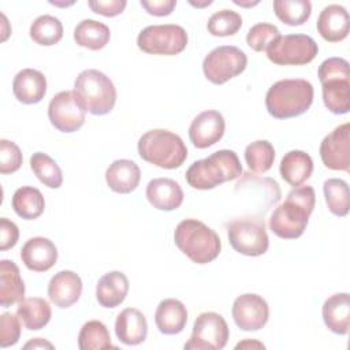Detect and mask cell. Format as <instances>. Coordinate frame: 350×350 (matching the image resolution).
<instances>
[{
    "instance_id": "cell-1",
    "label": "cell",
    "mask_w": 350,
    "mask_h": 350,
    "mask_svg": "<svg viewBox=\"0 0 350 350\" xmlns=\"http://www.w3.org/2000/svg\"><path fill=\"white\" fill-rule=\"evenodd\" d=\"M316 193L312 186H297L288 191L284 202L275 208L269 219L271 231L282 239L299 238L306 230L314 209Z\"/></svg>"
},
{
    "instance_id": "cell-2",
    "label": "cell",
    "mask_w": 350,
    "mask_h": 350,
    "mask_svg": "<svg viewBox=\"0 0 350 350\" xmlns=\"http://www.w3.org/2000/svg\"><path fill=\"white\" fill-rule=\"evenodd\" d=\"M242 175L238 154L230 149H220L211 156L194 161L186 171V182L197 190H211Z\"/></svg>"
},
{
    "instance_id": "cell-3",
    "label": "cell",
    "mask_w": 350,
    "mask_h": 350,
    "mask_svg": "<svg viewBox=\"0 0 350 350\" xmlns=\"http://www.w3.org/2000/svg\"><path fill=\"white\" fill-rule=\"evenodd\" d=\"M313 85L306 79H282L265 94V107L271 116L288 119L305 113L313 103Z\"/></svg>"
},
{
    "instance_id": "cell-4",
    "label": "cell",
    "mask_w": 350,
    "mask_h": 350,
    "mask_svg": "<svg viewBox=\"0 0 350 350\" xmlns=\"http://www.w3.org/2000/svg\"><path fill=\"white\" fill-rule=\"evenodd\" d=\"M178 249L196 264L212 262L221 250V242L215 230L197 219L182 220L175 231Z\"/></svg>"
},
{
    "instance_id": "cell-5",
    "label": "cell",
    "mask_w": 350,
    "mask_h": 350,
    "mask_svg": "<svg viewBox=\"0 0 350 350\" xmlns=\"http://www.w3.org/2000/svg\"><path fill=\"white\" fill-rule=\"evenodd\" d=\"M137 149L141 159L164 170H175L187 159V148L183 139L164 129H154L142 134Z\"/></svg>"
},
{
    "instance_id": "cell-6",
    "label": "cell",
    "mask_w": 350,
    "mask_h": 350,
    "mask_svg": "<svg viewBox=\"0 0 350 350\" xmlns=\"http://www.w3.org/2000/svg\"><path fill=\"white\" fill-rule=\"evenodd\" d=\"M317 75L327 109L335 115L347 113L350 111L349 62L343 57H328L320 64Z\"/></svg>"
},
{
    "instance_id": "cell-7",
    "label": "cell",
    "mask_w": 350,
    "mask_h": 350,
    "mask_svg": "<svg viewBox=\"0 0 350 350\" xmlns=\"http://www.w3.org/2000/svg\"><path fill=\"white\" fill-rule=\"evenodd\" d=\"M74 93L85 111L92 115H107L116 103L113 82L104 72L94 68L78 74L74 82Z\"/></svg>"
},
{
    "instance_id": "cell-8",
    "label": "cell",
    "mask_w": 350,
    "mask_h": 350,
    "mask_svg": "<svg viewBox=\"0 0 350 350\" xmlns=\"http://www.w3.org/2000/svg\"><path fill=\"white\" fill-rule=\"evenodd\" d=\"M227 237L232 249L243 256L257 257L269 246L264 219L258 216L237 217L227 223Z\"/></svg>"
},
{
    "instance_id": "cell-9",
    "label": "cell",
    "mask_w": 350,
    "mask_h": 350,
    "mask_svg": "<svg viewBox=\"0 0 350 350\" xmlns=\"http://www.w3.org/2000/svg\"><path fill=\"white\" fill-rule=\"evenodd\" d=\"M189 37L179 25H150L142 29L137 37L138 48L149 55L174 56L185 51Z\"/></svg>"
},
{
    "instance_id": "cell-10",
    "label": "cell",
    "mask_w": 350,
    "mask_h": 350,
    "mask_svg": "<svg viewBox=\"0 0 350 350\" xmlns=\"http://www.w3.org/2000/svg\"><path fill=\"white\" fill-rule=\"evenodd\" d=\"M247 66L246 53L234 45H221L212 49L202 62L205 78L213 85H223L242 74Z\"/></svg>"
},
{
    "instance_id": "cell-11",
    "label": "cell",
    "mask_w": 350,
    "mask_h": 350,
    "mask_svg": "<svg viewBox=\"0 0 350 350\" xmlns=\"http://www.w3.org/2000/svg\"><path fill=\"white\" fill-rule=\"evenodd\" d=\"M319 52L316 41L306 34L280 36L267 48V57L278 66H304Z\"/></svg>"
},
{
    "instance_id": "cell-12",
    "label": "cell",
    "mask_w": 350,
    "mask_h": 350,
    "mask_svg": "<svg viewBox=\"0 0 350 350\" xmlns=\"http://www.w3.org/2000/svg\"><path fill=\"white\" fill-rule=\"evenodd\" d=\"M228 338L230 328L224 317L216 312H204L196 317L190 339L183 347L186 350H221Z\"/></svg>"
},
{
    "instance_id": "cell-13",
    "label": "cell",
    "mask_w": 350,
    "mask_h": 350,
    "mask_svg": "<svg viewBox=\"0 0 350 350\" xmlns=\"http://www.w3.org/2000/svg\"><path fill=\"white\" fill-rule=\"evenodd\" d=\"M86 111L74 90H63L52 97L48 105L51 124L62 133H74L85 123Z\"/></svg>"
},
{
    "instance_id": "cell-14",
    "label": "cell",
    "mask_w": 350,
    "mask_h": 350,
    "mask_svg": "<svg viewBox=\"0 0 350 350\" xmlns=\"http://www.w3.org/2000/svg\"><path fill=\"white\" fill-rule=\"evenodd\" d=\"M323 164L334 171H350V123L335 127L320 144Z\"/></svg>"
},
{
    "instance_id": "cell-15",
    "label": "cell",
    "mask_w": 350,
    "mask_h": 350,
    "mask_svg": "<svg viewBox=\"0 0 350 350\" xmlns=\"http://www.w3.org/2000/svg\"><path fill=\"white\" fill-rule=\"evenodd\" d=\"M232 319L242 331H258L269 319V308L267 301L253 293H246L235 298L232 304Z\"/></svg>"
},
{
    "instance_id": "cell-16",
    "label": "cell",
    "mask_w": 350,
    "mask_h": 350,
    "mask_svg": "<svg viewBox=\"0 0 350 350\" xmlns=\"http://www.w3.org/2000/svg\"><path fill=\"white\" fill-rule=\"evenodd\" d=\"M226 131L223 115L216 109H206L198 113L190 123L189 138L198 149H205L219 142Z\"/></svg>"
},
{
    "instance_id": "cell-17",
    "label": "cell",
    "mask_w": 350,
    "mask_h": 350,
    "mask_svg": "<svg viewBox=\"0 0 350 350\" xmlns=\"http://www.w3.org/2000/svg\"><path fill=\"white\" fill-rule=\"evenodd\" d=\"M82 287V280L78 273L68 269L59 271L48 283V297L55 306L66 309L79 299Z\"/></svg>"
},
{
    "instance_id": "cell-18",
    "label": "cell",
    "mask_w": 350,
    "mask_h": 350,
    "mask_svg": "<svg viewBox=\"0 0 350 350\" xmlns=\"http://www.w3.org/2000/svg\"><path fill=\"white\" fill-rule=\"evenodd\" d=\"M21 260L27 269L45 272L57 261V249L55 243L44 237H34L25 242L21 249Z\"/></svg>"
},
{
    "instance_id": "cell-19",
    "label": "cell",
    "mask_w": 350,
    "mask_h": 350,
    "mask_svg": "<svg viewBox=\"0 0 350 350\" xmlns=\"http://www.w3.org/2000/svg\"><path fill=\"white\" fill-rule=\"evenodd\" d=\"M316 27L319 34L328 42H339L349 36L350 18L343 5L329 4L320 12Z\"/></svg>"
},
{
    "instance_id": "cell-20",
    "label": "cell",
    "mask_w": 350,
    "mask_h": 350,
    "mask_svg": "<svg viewBox=\"0 0 350 350\" xmlns=\"http://www.w3.org/2000/svg\"><path fill=\"white\" fill-rule=\"evenodd\" d=\"M145 194L153 208L165 212L178 209L185 197L180 185L170 178H156L149 180Z\"/></svg>"
},
{
    "instance_id": "cell-21",
    "label": "cell",
    "mask_w": 350,
    "mask_h": 350,
    "mask_svg": "<svg viewBox=\"0 0 350 350\" xmlns=\"http://www.w3.org/2000/svg\"><path fill=\"white\" fill-rule=\"evenodd\" d=\"M12 93L22 104H37L46 94V78L38 70L23 68L14 77Z\"/></svg>"
},
{
    "instance_id": "cell-22",
    "label": "cell",
    "mask_w": 350,
    "mask_h": 350,
    "mask_svg": "<svg viewBox=\"0 0 350 350\" xmlns=\"http://www.w3.org/2000/svg\"><path fill=\"white\" fill-rule=\"evenodd\" d=\"M115 334L127 346L142 343L148 336L146 317L135 308L123 309L115 320Z\"/></svg>"
},
{
    "instance_id": "cell-23",
    "label": "cell",
    "mask_w": 350,
    "mask_h": 350,
    "mask_svg": "<svg viewBox=\"0 0 350 350\" xmlns=\"http://www.w3.org/2000/svg\"><path fill=\"white\" fill-rule=\"evenodd\" d=\"M130 283L120 271H111L103 275L96 286V298L103 308L113 309L119 306L129 293Z\"/></svg>"
},
{
    "instance_id": "cell-24",
    "label": "cell",
    "mask_w": 350,
    "mask_h": 350,
    "mask_svg": "<svg viewBox=\"0 0 350 350\" xmlns=\"http://www.w3.org/2000/svg\"><path fill=\"white\" fill-rule=\"evenodd\" d=\"M105 180L112 191L129 194L137 189L141 180V170L133 160L119 159L107 168Z\"/></svg>"
},
{
    "instance_id": "cell-25",
    "label": "cell",
    "mask_w": 350,
    "mask_h": 350,
    "mask_svg": "<svg viewBox=\"0 0 350 350\" xmlns=\"http://www.w3.org/2000/svg\"><path fill=\"white\" fill-rule=\"evenodd\" d=\"M323 320L329 331L338 335H347L350 328V295L336 293L323 304Z\"/></svg>"
},
{
    "instance_id": "cell-26",
    "label": "cell",
    "mask_w": 350,
    "mask_h": 350,
    "mask_svg": "<svg viewBox=\"0 0 350 350\" xmlns=\"http://www.w3.org/2000/svg\"><path fill=\"white\" fill-rule=\"evenodd\" d=\"M154 323L164 335H176L187 323V309L179 299L167 298L160 301L154 312Z\"/></svg>"
},
{
    "instance_id": "cell-27",
    "label": "cell",
    "mask_w": 350,
    "mask_h": 350,
    "mask_svg": "<svg viewBox=\"0 0 350 350\" xmlns=\"http://www.w3.org/2000/svg\"><path fill=\"white\" fill-rule=\"evenodd\" d=\"M25 298V283L18 265L11 260L0 261V305L8 308Z\"/></svg>"
},
{
    "instance_id": "cell-28",
    "label": "cell",
    "mask_w": 350,
    "mask_h": 350,
    "mask_svg": "<svg viewBox=\"0 0 350 350\" xmlns=\"http://www.w3.org/2000/svg\"><path fill=\"white\" fill-rule=\"evenodd\" d=\"M280 176L290 186H299L306 182L313 172V160L304 150H290L280 161Z\"/></svg>"
},
{
    "instance_id": "cell-29",
    "label": "cell",
    "mask_w": 350,
    "mask_h": 350,
    "mask_svg": "<svg viewBox=\"0 0 350 350\" xmlns=\"http://www.w3.org/2000/svg\"><path fill=\"white\" fill-rule=\"evenodd\" d=\"M16 314L27 329L38 331L49 323L52 310L46 299L40 297H30L23 298L18 304Z\"/></svg>"
},
{
    "instance_id": "cell-30",
    "label": "cell",
    "mask_w": 350,
    "mask_h": 350,
    "mask_svg": "<svg viewBox=\"0 0 350 350\" xmlns=\"http://www.w3.org/2000/svg\"><path fill=\"white\" fill-rule=\"evenodd\" d=\"M111 38L109 27L94 19H83L74 29V40L79 46L90 51L103 49Z\"/></svg>"
},
{
    "instance_id": "cell-31",
    "label": "cell",
    "mask_w": 350,
    "mask_h": 350,
    "mask_svg": "<svg viewBox=\"0 0 350 350\" xmlns=\"http://www.w3.org/2000/svg\"><path fill=\"white\" fill-rule=\"evenodd\" d=\"M15 213L25 220H34L44 213L45 200L42 193L33 186H22L12 196Z\"/></svg>"
},
{
    "instance_id": "cell-32",
    "label": "cell",
    "mask_w": 350,
    "mask_h": 350,
    "mask_svg": "<svg viewBox=\"0 0 350 350\" xmlns=\"http://www.w3.org/2000/svg\"><path fill=\"white\" fill-rule=\"evenodd\" d=\"M63 37L62 22L52 15H40L30 25V38L42 46L57 44Z\"/></svg>"
},
{
    "instance_id": "cell-33",
    "label": "cell",
    "mask_w": 350,
    "mask_h": 350,
    "mask_svg": "<svg viewBox=\"0 0 350 350\" xmlns=\"http://www.w3.org/2000/svg\"><path fill=\"white\" fill-rule=\"evenodd\" d=\"M327 206L335 216H346L350 209L349 185L339 178H329L323 185Z\"/></svg>"
},
{
    "instance_id": "cell-34",
    "label": "cell",
    "mask_w": 350,
    "mask_h": 350,
    "mask_svg": "<svg viewBox=\"0 0 350 350\" xmlns=\"http://www.w3.org/2000/svg\"><path fill=\"white\" fill-rule=\"evenodd\" d=\"M30 168L41 183L49 189H59L63 183V172L59 164L46 153L36 152L30 157Z\"/></svg>"
},
{
    "instance_id": "cell-35",
    "label": "cell",
    "mask_w": 350,
    "mask_h": 350,
    "mask_svg": "<svg viewBox=\"0 0 350 350\" xmlns=\"http://www.w3.org/2000/svg\"><path fill=\"white\" fill-rule=\"evenodd\" d=\"M78 347L81 350L116 349L111 342L108 328L98 320H90L82 325L78 334Z\"/></svg>"
},
{
    "instance_id": "cell-36",
    "label": "cell",
    "mask_w": 350,
    "mask_h": 350,
    "mask_svg": "<svg viewBox=\"0 0 350 350\" xmlns=\"http://www.w3.org/2000/svg\"><path fill=\"white\" fill-rule=\"evenodd\" d=\"M273 12L283 23L301 26L309 19L312 4L309 0H275Z\"/></svg>"
},
{
    "instance_id": "cell-37",
    "label": "cell",
    "mask_w": 350,
    "mask_h": 350,
    "mask_svg": "<svg viewBox=\"0 0 350 350\" xmlns=\"http://www.w3.org/2000/svg\"><path fill=\"white\" fill-rule=\"evenodd\" d=\"M275 160V149L267 139H257L245 149V161L254 174H264L271 170Z\"/></svg>"
},
{
    "instance_id": "cell-38",
    "label": "cell",
    "mask_w": 350,
    "mask_h": 350,
    "mask_svg": "<svg viewBox=\"0 0 350 350\" xmlns=\"http://www.w3.org/2000/svg\"><path fill=\"white\" fill-rule=\"evenodd\" d=\"M242 27V16L232 10L215 12L206 25L208 31L215 37L234 36Z\"/></svg>"
},
{
    "instance_id": "cell-39",
    "label": "cell",
    "mask_w": 350,
    "mask_h": 350,
    "mask_svg": "<svg viewBox=\"0 0 350 350\" xmlns=\"http://www.w3.org/2000/svg\"><path fill=\"white\" fill-rule=\"evenodd\" d=\"M280 37L279 29L272 23H256L246 34V42L254 52L267 51V48Z\"/></svg>"
},
{
    "instance_id": "cell-40",
    "label": "cell",
    "mask_w": 350,
    "mask_h": 350,
    "mask_svg": "<svg viewBox=\"0 0 350 350\" xmlns=\"http://www.w3.org/2000/svg\"><path fill=\"white\" fill-rule=\"evenodd\" d=\"M22 152L19 146L8 139H0V172L3 175L14 174L22 165Z\"/></svg>"
},
{
    "instance_id": "cell-41",
    "label": "cell",
    "mask_w": 350,
    "mask_h": 350,
    "mask_svg": "<svg viewBox=\"0 0 350 350\" xmlns=\"http://www.w3.org/2000/svg\"><path fill=\"white\" fill-rule=\"evenodd\" d=\"M21 336V319L18 314L4 312L0 316V347L14 346Z\"/></svg>"
},
{
    "instance_id": "cell-42",
    "label": "cell",
    "mask_w": 350,
    "mask_h": 350,
    "mask_svg": "<svg viewBox=\"0 0 350 350\" xmlns=\"http://www.w3.org/2000/svg\"><path fill=\"white\" fill-rule=\"evenodd\" d=\"M89 8L103 16H116L122 14L127 5L126 0H92L88 3Z\"/></svg>"
},
{
    "instance_id": "cell-43",
    "label": "cell",
    "mask_w": 350,
    "mask_h": 350,
    "mask_svg": "<svg viewBox=\"0 0 350 350\" xmlns=\"http://www.w3.org/2000/svg\"><path fill=\"white\" fill-rule=\"evenodd\" d=\"M19 238L18 226L7 217L0 219V250L5 252L14 247Z\"/></svg>"
},
{
    "instance_id": "cell-44",
    "label": "cell",
    "mask_w": 350,
    "mask_h": 350,
    "mask_svg": "<svg viewBox=\"0 0 350 350\" xmlns=\"http://www.w3.org/2000/svg\"><path fill=\"white\" fill-rule=\"evenodd\" d=\"M139 4L150 15L167 16L176 7V0H141Z\"/></svg>"
},
{
    "instance_id": "cell-45",
    "label": "cell",
    "mask_w": 350,
    "mask_h": 350,
    "mask_svg": "<svg viewBox=\"0 0 350 350\" xmlns=\"http://www.w3.org/2000/svg\"><path fill=\"white\" fill-rule=\"evenodd\" d=\"M53 349V345L51 343V342H48V340H45V339H42V338H34V339H31V340H29L25 346H23V349Z\"/></svg>"
},
{
    "instance_id": "cell-46",
    "label": "cell",
    "mask_w": 350,
    "mask_h": 350,
    "mask_svg": "<svg viewBox=\"0 0 350 350\" xmlns=\"http://www.w3.org/2000/svg\"><path fill=\"white\" fill-rule=\"evenodd\" d=\"M235 349H265V346L256 339H245L239 342Z\"/></svg>"
},
{
    "instance_id": "cell-47",
    "label": "cell",
    "mask_w": 350,
    "mask_h": 350,
    "mask_svg": "<svg viewBox=\"0 0 350 350\" xmlns=\"http://www.w3.org/2000/svg\"><path fill=\"white\" fill-rule=\"evenodd\" d=\"M189 3H190L193 7L202 8V7H208V5H211V4H212V0H204V1H193V0H190Z\"/></svg>"
},
{
    "instance_id": "cell-48",
    "label": "cell",
    "mask_w": 350,
    "mask_h": 350,
    "mask_svg": "<svg viewBox=\"0 0 350 350\" xmlns=\"http://www.w3.org/2000/svg\"><path fill=\"white\" fill-rule=\"evenodd\" d=\"M234 3H235L237 5H241V7H254V5L258 4L257 0H256V1H239V0H234Z\"/></svg>"
},
{
    "instance_id": "cell-49",
    "label": "cell",
    "mask_w": 350,
    "mask_h": 350,
    "mask_svg": "<svg viewBox=\"0 0 350 350\" xmlns=\"http://www.w3.org/2000/svg\"><path fill=\"white\" fill-rule=\"evenodd\" d=\"M51 4H53V5H60V7H67V5H72V4H74V1H71V3H57V1H51Z\"/></svg>"
}]
</instances>
